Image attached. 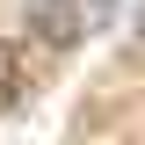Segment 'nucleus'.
<instances>
[{"instance_id": "f03ea898", "label": "nucleus", "mask_w": 145, "mask_h": 145, "mask_svg": "<svg viewBox=\"0 0 145 145\" xmlns=\"http://www.w3.org/2000/svg\"><path fill=\"white\" fill-rule=\"evenodd\" d=\"M138 44H145V7H138Z\"/></svg>"}, {"instance_id": "f257e3e1", "label": "nucleus", "mask_w": 145, "mask_h": 145, "mask_svg": "<svg viewBox=\"0 0 145 145\" xmlns=\"http://www.w3.org/2000/svg\"><path fill=\"white\" fill-rule=\"evenodd\" d=\"M15 87H22V58H15V44L0 36V109L15 102Z\"/></svg>"}]
</instances>
